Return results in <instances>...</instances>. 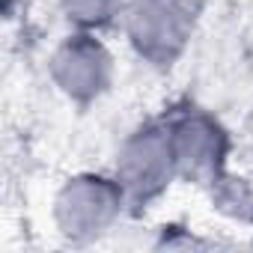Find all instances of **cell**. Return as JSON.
I'll use <instances>...</instances> for the list:
<instances>
[{"mask_svg": "<svg viewBox=\"0 0 253 253\" xmlns=\"http://www.w3.org/2000/svg\"><path fill=\"white\" fill-rule=\"evenodd\" d=\"M128 209L122 185L113 173H75L69 176L51 203V220L63 241L69 244H95L101 241Z\"/></svg>", "mask_w": 253, "mask_h": 253, "instance_id": "6da1fadb", "label": "cell"}, {"mask_svg": "<svg viewBox=\"0 0 253 253\" xmlns=\"http://www.w3.org/2000/svg\"><path fill=\"white\" fill-rule=\"evenodd\" d=\"M197 21V0H125L119 27L137 60L164 72L191 48Z\"/></svg>", "mask_w": 253, "mask_h": 253, "instance_id": "7a4b0ae2", "label": "cell"}, {"mask_svg": "<svg viewBox=\"0 0 253 253\" xmlns=\"http://www.w3.org/2000/svg\"><path fill=\"white\" fill-rule=\"evenodd\" d=\"M113 176L122 185L131 211L149 209L179 182L167 119L137 125L119 143L116 161H113Z\"/></svg>", "mask_w": 253, "mask_h": 253, "instance_id": "3957f363", "label": "cell"}, {"mask_svg": "<svg viewBox=\"0 0 253 253\" xmlns=\"http://www.w3.org/2000/svg\"><path fill=\"white\" fill-rule=\"evenodd\" d=\"M48 78L66 101L89 107L110 92L116 78V60L98 33L72 30L51 51Z\"/></svg>", "mask_w": 253, "mask_h": 253, "instance_id": "277c9868", "label": "cell"}, {"mask_svg": "<svg viewBox=\"0 0 253 253\" xmlns=\"http://www.w3.org/2000/svg\"><path fill=\"white\" fill-rule=\"evenodd\" d=\"M179 182L211 188L223 173L232 152V137L226 125L203 107H185L167 119Z\"/></svg>", "mask_w": 253, "mask_h": 253, "instance_id": "5b68a950", "label": "cell"}, {"mask_svg": "<svg viewBox=\"0 0 253 253\" xmlns=\"http://www.w3.org/2000/svg\"><path fill=\"white\" fill-rule=\"evenodd\" d=\"M57 3L72 30L101 33V30L119 24L125 0H57Z\"/></svg>", "mask_w": 253, "mask_h": 253, "instance_id": "8992f818", "label": "cell"}, {"mask_svg": "<svg viewBox=\"0 0 253 253\" xmlns=\"http://www.w3.org/2000/svg\"><path fill=\"white\" fill-rule=\"evenodd\" d=\"M211 203L238 223H253V185L241 176H232L229 170L209 188Z\"/></svg>", "mask_w": 253, "mask_h": 253, "instance_id": "52a82bcc", "label": "cell"}]
</instances>
